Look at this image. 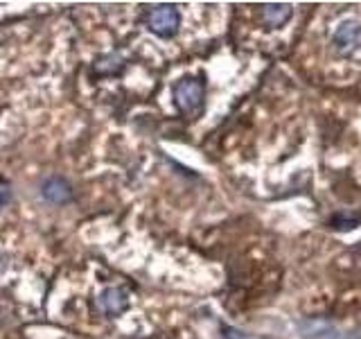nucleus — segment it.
Segmentation results:
<instances>
[{"label": "nucleus", "instance_id": "f257e3e1", "mask_svg": "<svg viewBox=\"0 0 361 339\" xmlns=\"http://www.w3.org/2000/svg\"><path fill=\"white\" fill-rule=\"evenodd\" d=\"M203 82L199 77H183L174 86V104L183 116H194L203 104Z\"/></svg>", "mask_w": 361, "mask_h": 339}, {"label": "nucleus", "instance_id": "f03ea898", "mask_svg": "<svg viewBox=\"0 0 361 339\" xmlns=\"http://www.w3.org/2000/svg\"><path fill=\"white\" fill-rule=\"evenodd\" d=\"M180 25V14L174 5H158L147 14V28L163 39L174 37Z\"/></svg>", "mask_w": 361, "mask_h": 339}, {"label": "nucleus", "instance_id": "7ed1b4c3", "mask_svg": "<svg viewBox=\"0 0 361 339\" xmlns=\"http://www.w3.org/2000/svg\"><path fill=\"white\" fill-rule=\"evenodd\" d=\"M332 41L337 46L339 53L350 55L361 46V23L355 19H346L337 25V30L332 34Z\"/></svg>", "mask_w": 361, "mask_h": 339}, {"label": "nucleus", "instance_id": "20e7f679", "mask_svg": "<svg viewBox=\"0 0 361 339\" xmlns=\"http://www.w3.org/2000/svg\"><path fill=\"white\" fill-rule=\"evenodd\" d=\"M100 308L107 312L109 317H118L129 308V296L120 287H109L100 296Z\"/></svg>", "mask_w": 361, "mask_h": 339}, {"label": "nucleus", "instance_id": "39448f33", "mask_svg": "<svg viewBox=\"0 0 361 339\" xmlns=\"http://www.w3.org/2000/svg\"><path fill=\"white\" fill-rule=\"evenodd\" d=\"M262 16H264V23L269 25V28H280V25H285L291 19V5H282V3L264 5Z\"/></svg>", "mask_w": 361, "mask_h": 339}, {"label": "nucleus", "instance_id": "423d86ee", "mask_svg": "<svg viewBox=\"0 0 361 339\" xmlns=\"http://www.w3.org/2000/svg\"><path fill=\"white\" fill-rule=\"evenodd\" d=\"M43 197L48 201H57V203H64L71 199V188L68 183L62 179H48L43 183Z\"/></svg>", "mask_w": 361, "mask_h": 339}, {"label": "nucleus", "instance_id": "0eeeda50", "mask_svg": "<svg viewBox=\"0 0 361 339\" xmlns=\"http://www.w3.org/2000/svg\"><path fill=\"white\" fill-rule=\"evenodd\" d=\"M303 335L307 339H337V328L332 324H325V321H305L303 326Z\"/></svg>", "mask_w": 361, "mask_h": 339}, {"label": "nucleus", "instance_id": "6e6552de", "mask_svg": "<svg viewBox=\"0 0 361 339\" xmlns=\"http://www.w3.org/2000/svg\"><path fill=\"white\" fill-rule=\"evenodd\" d=\"M357 224H359V219H343V217H334V219H332V226L339 228V231H341V228H346V231H350V228H355Z\"/></svg>", "mask_w": 361, "mask_h": 339}]
</instances>
